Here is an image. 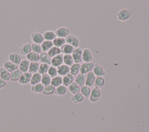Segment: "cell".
I'll return each instance as SVG.
<instances>
[{
	"instance_id": "e0dca14e",
	"label": "cell",
	"mask_w": 149,
	"mask_h": 132,
	"mask_svg": "<svg viewBox=\"0 0 149 132\" xmlns=\"http://www.w3.org/2000/svg\"><path fill=\"white\" fill-rule=\"evenodd\" d=\"M3 67L5 68L9 73H11L18 69V65L9 61V60H7L3 63Z\"/></svg>"
},
{
	"instance_id": "f546056e",
	"label": "cell",
	"mask_w": 149,
	"mask_h": 132,
	"mask_svg": "<svg viewBox=\"0 0 149 132\" xmlns=\"http://www.w3.org/2000/svg\"><path fill=\"white\" fill-rule=\"evenodd\" d=\"M0 78L5 81L10 80V73L3 67L0 68Z\"/></svg>"
},
{
	"instance_id": "603a6c76",
	"label": "cell",
	"mask_w": 149,
	"mask_h": 132,
	"mask_svg": "<svg viewBox=\"0 0 149 132\" xmlns=\"http://www.w3.org/2000/svg\"><path fill=\"white\" fill-rule=\"evenodd\" d=\"M42 35L44 40L51 41H52L56 37L55 31H53L52 30H47L44 31L42 34Z\"/></svg>"
},
{
	"instance_id": "ee69618b",
	"label": "cell",
	"mask_w": 149,
	"mask_h": 132,
	"mask_svg": "<svg viewBox=\"0 0 149 132\" xmlns=\"http://www.w3.org/2000/svg\"><path fill=\"white\" fill-rule=\"evenodd\" d=\"M31 51L38 54H40L42 51L40 44H37L35 43L31 44Z\"/></svg>"
},
{
	"instance_id": "8d00e7d4",
	"label": "cell",
	"mask_w": 149,
	"mask_h": 132,
	"mask_svg": "<svg viewBox=\"0 0 149 132\" xmlns=\"http://www.w3.org/2000/svg\"><path fill=\"white\" fill-rule=\"evenodd\" d=\"M105 85V79L104 77H97L94 84V87L101 89Z\"/></svg>"
},
{
	"instance_id": "8fae6325",
	"label": "cell",
	"mask_w": 149,
	"mask_h": 132,
	"mask_svg": "<svg viewBox=\"0 0 149 132\" xmlns=\"http://www.w3.org/2000/svg\"><path fill=\"white\" fill-rule=\"evenodd\" d=\"M31 77V74L29 72L23 73L19 80H18V83L22 85H26L28 83H30Z\"/></svg>"
},
{
	"instance_id": "d590c367",
	"label": "cell",
	"mask_w": 149,
	"mask_h": 132,
	"mask_svg": "<svg viewBox=\"0 0 149 132\" xmlns=\"http://www.w3.org/2000/svg\"><path fill=\"white\" fill-rule=\"evenodd\" d=\"M52 43L54 46L58 47V48H61L63 45L66 44V41L65 38H61V37H56L53 41Z\"/></svg>"
},
{
	"instance_id": "2e32d148",
	"label": "cell",
	"mask_w": 149,
	"mask_h": 132,
	"mask_svg": "<svg viewBox=\"0 0 149 132\" xmlns=\"http://www.w3.org/2000/svg\"><path fill=\"white\" fill-rule=\"evenodd\" d=\"M92 72L97 77H104L105 75V72L102 66L98 64H94Z\"/></svg>"
},
{
	"instance_id": "7402d4cb",
	"label": "cell",
	"mask_w": 149,
	"mask_h": 132,
	"mask_svg": "<svg viewBox=\"0 0 149 132\" xmlns=\"http://www.w3.org/2000/svg\"><path fill=\"white\" fill-rule=\"evenodd\" d=\"M26 59L28 60L30 62H38L40 61V54L37 53L30 52L26 56Z\"/></svg>"
},
{
	"instance_id": "d6986e66",
	"label": "cell",
	"mask_w": 149,
	"mask_h": 132,
	"mask_svg": "<svg viewBox=\"0 0 149 132\" xmlns=\"http://www.w3.org/2000/svg\"><path fill=\"white\" fill-rule=\"evenodd\" d=\"M40 61L41 63H45L50 65L51 62V58L48 55L47 52H42L40 54Z\"/></svg>"
},
{
	"instance_id": "e575fe53",
	"label": "cell",
	"mask_w": 149,
	"mask_h": 132,
	"mask_svg": "<svg viewBox=\"0 0 149 132\" xmlns=\"http://www.w3.org/2000/svg\"><path fill=\"white\" fill-rule=\"evenodd\" d=\"M48 55L52 58L59 54L61 53V48L53 46L48 52H47Z\"/></svg>"
},
{
	"instance_id": "4fadbf2b",
	"label": "cell",
	"mask_w": 149,
	"mask_h": 132,
	"mask_svg": "<svg viewBox=\"0 0 149 132\" xmlns=\"http://www.w3.org/2000/svg\"><path fill=\"white\" fill-rule=\"evenodd\" d=\"M57 72L58 76H60L61 77L64 76L69 73L70 67L65 64H62V65L57 67Z\"/></svg>"
},
{
	"instance_id": "5b68a950",
	"label": "cell",
	"mask_w": 149,
	"mask_h": 132,
	"mask_svg": "<svg viewBox=\"0 0 149 132\" xmlns=\"http://www.w3.org/2000/svg\"><path fill=\"white\" fill-rule=\"evenodd\" d=\"M94 66V63L93 62H84L80 66V73L86 74L87 73L91 72L93 69Z\"/></svg>"
},
{
	"instance_id": "8992f818",
	"label": "cell",
	"mask_w": 149,
	"mask_h": 132,
	"mask_svg": "<svg viewBox=\"0 0 149 132\" xmlns=\"http://www.w3.org/2000/svg\"><path fill=\"white\" fill-rule=\"evenodd\" d=\"M55 33L57 37L65 38L70 34V30L65 27H61L55 30Z\"/></svg>"
},
{
	"instance_id": "484cf974",
	"label": "cell",
	"mask_w": 149,
	"mask_h": 132,
	"mask_svg": "<svg viewBox=\"0 0 149 132\" xmlns=\"http://www.w3.org/2000/svg\"><path fill=\"white\" fill-rule=\"evenodd\" d=\"M53 46H54V45H53L52 41H51L44 40L41 44L42 51L45 52H47Z\"/></svg>"
},
{
	"instance_id": "74e56055",
	"label": "cell",
	"mask_w": 149,
	"mask_h": 132,
	"mask_svg": "<svg viewBox=\"0 0 149 132\" xmlns=\"http://www.w3.org/2000/svg\"><path fill=\"white\" fill-rule=\"evenodd\" d=\"M40 64L38 62H30L28 72L31 74H33L38 72Z\"/></svg>"
},
{
	"instance_id": "b9f144b4",
	"label": "cell",
	"mask_w": 149,
	"mask_h": 132,
	"mask_svg": "<svg viewBox=\"0 0 149 132\" xmlns=\"http://www.w3.org/2000/svg\"><path fill=\"white\" fill-rule=\"evenodd\" d=\"M51 78L49 76V75L48 74H45L42 75L41 83L44 87L47 86L48 85H50L51 84Z\"/></svg>"
},
{
	"instance_id": "836d02e7",
	"label": "cell",
	"mask_w": 149,
	"mask_h": 132,
	"mask_svg": "<svg viewBox=\"0 0 149 132\" xmlns=\"http://www.w3.org/2000/svg\"><path fill=\"white\" fill-rule=\"evenodd\" d=\"M84 99L85 97L80 92L74 94L72 97V101L74 104H79L83 102L84 100Z\"/></svg>"
},
{
	"instance_id": "ab89813d",
	"label": "cell",
	"mask_w": 149,
	"mask_h": 132,
	"mask_svg": "<svg viewBox=\"0 0 149 132\" xmlns=\"http://www.w3.org/2000/svg\"><path fill=\"white\" fill-rule=\"evenodd\" d=\"M55 90V87L52 86V85H48L47 86H45L44 87L43 91H42V94L46 95H49L51 94H54Z\"/></svg>"
},
{
	"instance_id": "f1b7e54d",
	"label": "cell",
	"mask_w": 149,
	"mask_h": 132,
	"mask_svg": "<svg viewBox=\"0 0 149 132\" xmlns=\"http://www.w3.org/2000/svg\"><path fill=\"white\" fill-rule=\"evenodd\" d=\"M86 74L82 73H79L76 79H75V83L80 87L85 84L86 81Z\"/></svg>"
},
{
	"instance_id": "5bb4252c",
	"label": "cell",
	"mask_w": 149,
	"mask_h": 132,
	"mask_svg": "<svg viewBox=\"0 0 149 132\" xmlns=\"http://www.w3.org/2000/svg\"><path fill=\"white\" fill-rule=\"evenodd\" d=\"M30 63V62L26 59H22L18 65V69L22 72V73L28 72Z\"/></svg>"
},
{
	"instance_id": "277c9868",
	"label": "cell",
	"mask_w": 149,
	"mask_h": 132,
	"mask_svg": "<svg viewBox=\"0 0 149 132\" xmlns=\"http://www.w3.org/2000/svg\"><path fill=\"white\" fill-rule=\"evenodd\" d=\"M82 51L83 50L79 47L74 49L72 53L74 63L80 64V63L82 62Z\"/></svg>"
},
{
	"instance_id": "3957f363",
	"label": "cell",
	"mask_w": 149,
	"mask_h": 132,
	"mask_svg": "<svg viewBox=\"0 0 149 132\" xmlns=\"http://www.w3.org/2000/svg\"><path fill=\"white\" fill-rule=\"evenodd\" d=\"M66 43L71 45L74 48H78L79 45V40L77 37L73 34H69L65 38Z\"/></svg>"
},
{
	"instance_id": "ac0fdd59",
	"label": "cell",
	"mask_w": 149,
	"mask_h": 132,
	"mask_svg": "<svg viewBox=\"0 0 149 132\" xmlns=\"http://www.w3.org/2000/svg\"><path fill=\"white\" fill-rule=\"evenodd\" d=\"M42 75L40 74L38 72L31 74V77L30 81V84L31 85H34L40 83L41 80Z\"/></svg>"
},
{
	"instance_id": "44dd1931",
	"label": "cell",
	"mask_w": 149,
	"mask_h": 132,
	"mask_svg": "<svg viewBox=\"0 0 149 132\" xmlns=\"http://www.w3.org/2000/svg\"><path fill=\"white\" fill-rule=\"evenodd\" d=\"M74 76L72 75L70 73H68V74L63 76L62 77V85L65 87H68L70 84L73 82Z\"/></svg>"
},
{
	"instance_id": "52a82bcc",
	"label": "cell",
	"mask_w": 149,
	"mask_h": 132,
	"mask_svg": "<svg viewBox=\"0 0 149 132\" xmlns=\"http://www.w3.org/2000/svg\"><path fill=\"white\" fill-rule=\"evenodd\" d=\"M63 64V55L61 53L51 58V66L58 67Z\"/></svg>"
},
{
	"instance_id": "9c48e42d",
	"label": "cell",
	"mask_w": 149,
	"mask_h": 132,
	"mask_svg": "<svg viewBox=\"0 0 149 132\" xmlns=\"http://www.w3.org/2000/svg\"><path fill=\"white\" fill-rule=\"evenodd\" d=\"M31 40L33 43L40 44V45L44 41L42 34L38 32H33V33H31Z\"/></svg>"
},
{
	"instance_id": "1f68e13d",
	"label": "cell",
	"mask_w": 149,
	"mask_h": 132,
	"mask_svg": "<svg viewBox=\"0 0 149 132\" xmlns=\"http://www.w3.org/2000/svg\"><path fill=\"white\" fill-rule=\"evenodd\" d=\"M51 85L54 87H58L59 85H62V77L60 76H56L55 77L51 79Z\"/></svg>"
},
{
	"instance_id": "7a4b0ae2",
	"label": "cell",
	"mask_w": 149,
	"mask_h": 132,
	"mask_svg": "<svg viewBox=\"0 0 149 132\" xmlns=\"http://www.w3.org/2000/svg\"><path fill=\"white\" fill-rule=\"evenodd\" d=\"M101 96V91L100 89L96 87H94L91 89V94L88 97L90 102L92 103H95L97 102Z\"/></svg>"
},
{
	"instance_id": "f6af8a7d",
	"label": "cell",
	"mask_w": 149,
	"mask_h": 132,
	"mask_svg": "<svg viewBox=\"0 0 149 132\" xmlns=\"http://www.w3.org/2000/svg\"><path fill=\"white\" fill-rule=\"evenodd\" d=\"M6 85V81L3 80L0 78V89L3 88Z\"/></svg>"
},
{
	"instance_id": "83f0119b",
	"label": "cell",
	"mask_w": 149,
	"mask_h": 132,
	"mask_svg": "<svg viewBox=\"0 0 149 132\" xmlns=\"http://www.w3.org/2000/svg\"><path fill=\"white\" fill-rule=\"evenodd\" d=\"M68 90L67 87H65L63 85H61L55 88L54 94L58 96H62L65 95L68 92Z\"/></svg>"
},
{
	"instance_id": "4316f807",
	"label": "cell",
	"mask_w": 149,
	"mask_h": 132,
	"mask_svg": "<svg viewBox=\"0 0 149 132\" xmlns=\"http://www.w3.org/2000/svg\"><path fill=\"white\" fill-rule=\"evenodd\" d=\"M80 66H81V64L80 63H74L71 66H70L69 73H70L73 76H77L79 74V73H80Z\"/></svg>"
},
{
	"instance_id": "d6a6232c",
	"label": "cell",
	"mask_w": 149,
	"mask_h": 132,
	"mask_svg": "<svg viewBox=\"0 0 149 132\" xmlns=\"http://www.w3.org/2000/svg\"><path fill=\"white\" fill-rule=\"evenodd\" d=\"M91 88L86 85H83L80 87V92L85 97V98H88V97L91 94Z\"/></svg>"
},
{
	"instance_id": "4dcf8cb0",
	"label": "cell",
	"mask_w": 149,
	"mask_h": 132,
	"mask_svg": "<svg viewBox=\"0 0 149 132\" xmlns=\"http://www.w3.org/2000/svg\"><path fill=\"white\" fill-rule=\"evenodd\" d=\"M44 86L40 83L34 85H31L30 90L34 94H40L42 92Z\"/></svg>"
},
{
	"instance_id": "ffe728a7",
	"label": "cell",
	"mask_w": 149,
	"mask_h": 132,
	"mask_svg": "<svg viewBox=\"0 0 149 132\" xmlns=\"http://www.w3.org/2000/svg\"><path fill=\"white\" fill-rule=\"evenodd\" d=\"M74 49L75 48L73 46L66 43L61 48V53L64 55H66V54L72 55Z\"/></svg>"
},
{
	"instance_id": "7bdbcfd3",
	"label": "cell",
	"mask_w": 149,
	"mask_h": 132,
	"mask_svg": "<svg viewBox=\"0 0 149 132\" xmlns=\"http://www.w3.org/2000/svg\"><path fill=\"white\" fill-rule=\"evenodd\" d=\"M47 74L49 75V76L52 79L53 77H56L58 76V72H57V67H55L53 66H49V67L48 69Z\"/></svg>"
},
{
	"instance_id": "9a60e30c",
	"label": "cell",
	"mask_w": 149,
	"mask_h": 132,
	"mask_svg": "<svg viewBox=\"0 0 149 132\" xmlns=\"http://www.w3.org/2000/svg\"><path fill=\"white\" fill-rule=\"evenodd\" d=\"M31 52V44L27 42L23 45L19 49V53L24 56H26Z\"/></svg>"
},
{
	"instance_id": "d4e9b609",
	"label": "cell",
	"mask_w": 149,
	"mask_h": 132,
	"mask_svg": "<svg viewBox=\"0 0 149 132\" xmlns=\"http://www.w3.org/2000/svg\"><path fill=\"white\" fill-rule=\"evenodd\" d=\"M22 74V72L19 69H17L15 71L10 73V80L12 81H18Z\"/></svg>"
},
{
	"instance_id": "f35d334b",
	"label": "cell",
	"mask_w": 149,
	"mask_h": 132,
	"mask_svg": "<svg viewBox=\"0 0 149 132\" xmlns=\"http://www.w3.org/2000/svg\"><path fill=\"white\" fill-rule=\"evenodd\" d=\"M73 63H74V60L72 55H70V54L63 55V64L70 67Z\"/></svg>"
},
{
	"instance_id": "6da1fadb",
	"label": "cell",
	"mask_w": 149,
	"mask_h": 132,
	"mask_svg": "<svg viewBox=\"0 0 149 132\" xmlns=\"http://www.w3.org/2000/svg\"><path fill=\"white\" fill-rule=\"evenodd\" d=\"M131 15L132 13L129 9H123L118 12L116 15V18L120 22H126L130 19Z\"/></svg>"
},
{
	"instance_id": "60d3db41",
	"label": "cell",
	"mask_w": 149,
	"mask_h": 132,
	"mask_svg": "<svg viewBox=\"0 0 149 132\" xmlns=\"http://www.w3.org/2000/svg\"><path fill=\"white\" fill-rule=\"evenodd\" d=\"M49 67V65H47L45 63H41L40 64L38 72L41 75L47 74Z\"/></svg>"
},
{
	"instance_id": "ba28073f",
	"label": "cell",
	"mask_w": 149,
	"mask_h": 132,
	"mask_svg": "<svg viewBox=\"0 0 149 132\" xmlns=\"http://www.w3.org/2000/svg\"><path fill=\"white\" fill-rule=\"evenodd\" d=\"M86 81H85V85L90 87H92L95 82V79L97 76L95 75V74L91 71L86 74Z\"/></svg>"
},
{
	"instance_id": "7c38bea8",
	"label": "cell",
	"mask_w": 149,
	"mask_h": 132,
	"mask_svg": "<svg viewBox=\"0 0 149 132\" xmlns=\"http://www.w3.org/2000/svg\"><path fill=\"white\" fill-rule=\"evenodd\" d=\"M8 59H9V61L17 65H19V64L20 63V62L22 60L20 55L16 52L10 53L8 55Z\"/></svg>"
},
{
	"instance_id": "30bf717a",
	"label": "cell",
	"mask_w": 149,
	"mask_h": 132,
	"mask_svg": "<svg viewBox=\"0 0 149 132\" xmlns=\"http://www.w3.org/2000/svg\"><path fill=\"white\" fill-rule=\"evenodd\" d=\"M93 60V55L88 48H84L82 51V61L84 62H91Z\"/></svg>"
},
{
	"instance_id": "cb8c5ba5",
	"label": "cell",
	"mask_w": 149,
	"mask_h": 132,
	"mask_svg": "<svg viewBox=\"0 0 149 132\" xmlns=\"http://www.w3.org/2000/svg\"><path fill=\"white\" fill-rule=\"evenodd\" d=\"M68 90L73 95L80 92V87L75 82H73L68 87Z\"/></svg>"
}]
</instances>
